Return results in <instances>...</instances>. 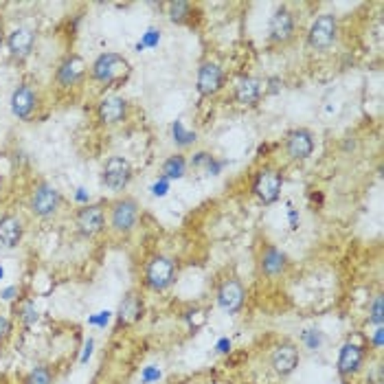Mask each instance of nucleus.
<instances>
[{"instance_id": "obj_7", "label": "nucleus", "mask_w": 384, "mask_h": 384, "mask_svg": "<svg viewBox=\"0 0 384 384\" xmlns=\"http://www.w3.org/2000/svg\"><path fill=\"white\" fill-rule=\"evenodd\" d=\"M296 36V15L290 7H277L268 22V40L277 46H286Z\"/></svg>"}, {"instance_id": "obj_38", "label": "nucleus", "mask_w": 384, "mask_h": 384, "mask_svg": "<svg viewBox=\"0 0 384 384\" xmlns=\"http://www.w3.org/2000/svg\"><path fill=\"white\" fill-rule=\"evenodd\" d=\"M108 321H110V312H99V317H93L91 319V323H95V325H108Z\"/></svg>"}, {"instance_id": "obj_5", "label": "nucleus", "mask_w": 384, "mask_h": 384, "mask_svg": "<svg viewBox=\"0 0 384 384\" xmlns=\"http://www.w3.org/2000/svg\"><path fill=\"white\" fill-rule=\"evenodd\" d=\"M176 261L167 255H154L145 264V286L154 292H163L167 290L173 282H176Z\"/></svg>"}, {"instance_id": "obj_36", "label": "nucleus", "mask_w": 384, "mask_h": 384, "mask_svg": "<svg viewBox=\"0 0 384 384\" xmlns=\"http://www.w3.org/2000/svg\"><path fill=\"white\" fill-rule=\"evenodd\" d=\"M11 334V321L0 314V343H5Z\"/></svg>"}, {"instance_id": "obj_6", "label": "nucleus", "mask_w": 384, "mask_h": 384, "mask_svg": "<svg viewBox=\"0 0 384 384\" xmlns=\"http://www.w3.org/2000/svg\"><path fill=\"white\" fill-rule=\"evenodd\" d=\"M62 206V194L60 191L46 183V180H40L36 187H33L31 196H29V211L36 216V218H53Z\"/></svg>"}, {"instance_id": "obj_40", "label": "nucleus", "mask_w": 384, "mask_h": 384, "mask_svg": "<svg viewBox=\"0 0 384 384\" xmlns=\"http://www.w3.org/2000/svg\"><path fill=\"white\" fill-rule=\"evenodd\" d=\"M15 294H18V288H15V286H11V288L3 290V294H0V296H3V299H5V301H11V299H13V296H15Z\"/></svg>"}, {"instance_id": "obj_39", "label": "nucleus", "mask_w": 384, "mask_h": 384, "mask_svg": "<svg viewBox=\"0 0 384 384\" xmlns=\"http://www.w3.org/2000/svg\"><path fill=\"white\" fill-rule=\"evenodd\" d=\"M218 352H220V354L231 352V340H229V338H222V340L218 343Z\"/></svg>"}, {"instance_id": "obj_34", "label": "nucleus", "mask_w": 384, "mask_h": 384, "mask_svg": "<svg viewBox=\"0 0 384 384\" xmlns=\"http://www.w3.org/2000/svg\"><path fill=\"white\" fill-rule=\"evenodd\" d=\"M366 384H384V369H382V362H378L373 369L366 376Z\"/></svg>"}, {"instance_id": "obj_3", "label": "nucleus", "mask_w": 384, "mask_h": 384, "mask_svg": "<svg viewBox=\"0 0 384 384\" xmlns=\"http://www.w3.org/2000/svg\"><path fill=\"white\" fill-rule=\"evenodd\" d=\"M138 216H141V206L138 202L130 196L117 198L110 204L108 211V226L117 233V235H130L136 224H138Z\"/></svg>"}, {"instance_id": "obj_1", "label": "nucleus", "mask_w": 384, "mask_h": 384, "mask_svg": "<svg viewBox=\"0 0 384 384\" xmlns=\"http://www.w3.org/2000/svg\"><path fill=\"white\" fill-rule=\"evenodd\" d=\"M130 75V62L121 53H101L91 64V79L101 86H112Z\"/></svg>"}, {"instance_id": "obj_43", "label": "nucleus", "mask_w": 384, "mask_h": 384, "mask_svg": "<svg viewBox=\"0 0 384 384\" xmlns=\"http://www.w3.org/2000/svg\"><path fill=\"white\" fill-rule=\"evenodd\" d=\"M5 40H7V38H5V33H3V31H0V48H3V46H5Z\"/></svg>"}, {"instance_id": "obj_41", "label": "nucleus", "mask_w": 384, "mask_h": 384, "mask_svg": "<svg viewBox=\"0 0 384 384\" xmlns=\"http://www.w3.org/2000/svg\"><path fill=\"white\" fill-rule=\"evenodd\" d=\"M91 354H93V340H88L86 343V349H84V356H81V362H86L91 358Z\"/></svg>"}, {"instance_id": "obj_25", "label": "nucleus", "mask_w": 384, "mask_h": 384, "mask_svg": "<svg viewBox=\"0 0 384 384\" xmlns=\"http://www.w3.org/2000/svg\"><path fill=\"white\" fill-rule=\"evenodd\" d=\"M171 136H173V143H176L180 150L191 147V145L196 143V138H198L196 132H191V130L185 128L183 121H173V124H171Z\"/></svg>"}, {"instance_id": "obj_20", "label": "nucleus", "mask_w": 384, "mask_h": 384, "mask_svg": "<svg viewBox=\"0 0 384 384\" xmlns=\"http://www.w3.org/2000/svg\"><path fill=\"white\" fill-rule=\"evenodd\" d=\"M364 362V347L358 345V343H345L340 347V352H338V373L343 378H349V376H356L360 371V366Z\"/></svg>"}, {"instance_id": "obj_44", "label": "nucleus", "mask_w": 384, "mask_h": 384, "mask_svg": "<svg viewBox=\"0 0 384 384\" xmlns=\"http://www.w3.org/2000/svg\"><path fill=\"white\" fill-rule=\"evenodd\" d=\"M0 279H3V268H0Z\"/></svg>"}, {"instance_id": "obj_11", "label": "nucleus", "mask_w": 384, "mask_h": 384, "mask_svg": "<svg viewBox=\"0 0 384 384\" xmlns=\"http://www.w3.org/2000/svg\"><path fill=\"white\" fill-rule=\"evenodd\" d=\"M314 134L307 128H294L284 138V152L292 163H303L314 154Z\"/></svg>"}, {"instance_id": "obj_15", "label": "nucleus", "mask_w": 384, "mask_h": 384, "mask_svg": "<svg viewBox=\"0 0 384 384\" xmlns=\"http://www.w3.org/2000/svg\"><path fill=\"white\" fill-rule=\"evenodd\" d=\"M261 97H264V81L244 75L235 81L233 86V101L237 103L239 108H255L259 106Z\"/></svg>"}, {"instance_id": "obj_23", "label": "nucleus", "mask_w": 384, "mask_h": 384, "mask_svg": "<svg viewBox=\"0 0 384 384\" xmlns=\"http://www.w3.org/2000/svg\"><path fill=\"white\" fill-rule=\"evenodd\" d=\"M187 167H189V161L185 159V156L183 154H173V156H169V159L163 163L161 176L167 178L169 183L171 180H180V178H185Z\"/></svg>"}, {"instance_id": "obj_14", "label": "nucleus", "mask_w": 384, "mask_h": 384, "mask_svg": "<svg viewBox=\"0 0 384 384\" xmlns=\"http://www.w3.org/2000/svg\"><path fill=\"white\" fill-rule=\"evenodd\" d=\"M270 366L272 371L282 378L292 376L296 366H299V347L290 340L279 343L270 354Z\"/></svg>"}, {"instance_id": "obj_12", "label": "nucleus", "mask_w": 384, "mask_h": 384, "mask_svg": "<svg viewBox=\"0 0 384 384\" xmlns=\"http://www.w3.org/2000/svg\"><path fill=\"white\" fill-rule=\"evenodd\" d=\"M97 121L101 126L106 128H112V126H119L124 124L130 114V103L126 97H119V95H106L101 97L99 103H97Z\"/></svg>"}, {"instance_id": "obj_16", "label": "nucleus", "mask_w": 384, "mask_h": 384, "mask_svg": "<svg viewBox=\"0 0 384 384\" xmlns=\"http://www.w3.org/2000/svg\"><path fill=\"white\" fill-rule=\"evenodd\" d=\"M11 112L15 119L20 121H29L33 117V112L38 110V103H40V95L38 91L33 88L29 84H22L18 86L13 93H11Z\"/></svg>"}, {"instance_id": "obj_19", "label": "nucleus", "mask_w": 384, "mask_h": 384, "mask_svg": "<svg viewBox=\"0 0 384 384\" xmlns=\"http://www.w3.org/2000/svg\"><path fill=\"white\" fill-rule=\"evenodd\" d=\"M86 71L88 68H86V62L79 55H66L55 71V81L62 88H73L75 84L86 77Z\"/></svg>"}, {"instance_id": "obj_33", "label": "nucleus", "mask_w": 384, "mask_h": 384, "mask_svg": "<svg viewBox=\"0 0 384 384\" xmlns=\"http://www.w3.org/2000/svg\"><path fill=\"white\" fill-rule=\"evenodd\" d=\"M161 369H159V366H145V369H143V373H141V382L143 384H152V382H156V380H161Z\"/></svg>"}, {"instance_id": "obj_35", "label": "nucleus", "mask_w": 384, "mask_h": 384, "mask_svg": "<svg viewBox=\"0 0 384 384\" xmlns=\"http://www.w3.org/2000/svg\"><path fill=\"white\" fill-rule=\"evenodd\" d=\"M167 191H169V180H167V178H163V176L152 185V194H154L156 198L167 196Z\"/></svg>"}, {"instance_id": "obj_24", "label": "nucleus", "mask_w": 384, "mask_h": 384, "mask_svg": "<svg viewBox=\"0 0 384 384\" xmlns=\"http://www.w3.org/2000/svg\"><path fill=\"white\" fill-rule=\"evenodd\" d=\"M167 15H169V22L173 25H187L194 15V5L185 3V0H176V3H169L167 5Z\"/></svg>"}, {"instance_id": "obj_13", "label": "nucleus", "mask_w": 384, "mask_h": 384, "mask_svg": "<svg viewBox=\"0 0 384 384\" xmlns=\"http://www.w3.org/2000/svg\"><path fill=\"white\" fill-rule=\"evenodd\" d=\"M216 301L226 314H237L246 301V288L239 279H224L216 292Z\"/></svg>"}, {"instance_id": "obj_37", "label": "nucleus", "mask_w": 384, "mask_h": 384, "mask_svg": "<svg viewBox=\"0 0 384 384\" xmlns=\"http://www.w3.org/2000/svg\"><path fill=\"white\" fill-rule=\"evenodd\" d=\"M382 336H384V327H376L373 336H371V343H373L376 349H382Z\"/></svg>"}, {"instance_id": "obj_10", "label": "nucleus", "mask_w": 384, "mask_h": 384, "mask_svg": "<svg viewBox=\"0 0 384 384\" xmlns=\"http://www.w3.org/2000/svg\"><path fill=\"white\" fill-rule=\"evenodd\" d=\"M224 84H226V73L218 62L206 60L200 64L196 75V91L200 97H216L218 93H222Z\"/></svg>"}, {"instance_id": "obj_2", "label": "nucleus", "mask_w": 384, "mask_h": 384, "mask_svg": "<svg viewBox=\"0 0 384 384\" xmlns=\"http://www.w3.org/2000/svg\"><path fill=\"white\" fill-rule=\"evenodd\" d=\"M282 189H284V173L277 167L266 165L255 171L251 191L261 204H266V206L274 204L279 198H282Z\"/></svg>"}, {"instance_id": "obj_21", "label": "nucleus", "mask_w": 384, "mask_h": 384, "mask_svg": "<svg viewBox=\"0 0 384 384\" xmlns=\"http://www.w3.org/2000/svg\"><path fill=\"white\" fill-rule=\"evenodd\" d=\"M25 235V224L18 216L7 213L0 218V246L15 249L22 241Z\"/></svg>"}, {"instance_id": "obj_27", "label": "nucleus", "mask_w": 384, "mask_h": 384, "mask_svg": "<svg viewBox=\"0 0 384 384\" xmlns=\"http://www.w3.org/2000/svg\"><path fill=\"white\" fill-rule=\"evenodd\" d=\"M25 384H53V373H51L48 366H36L29 376L25 378Z\"/></svg>"}, {"instance_id": "obj_29", "label": "nucleus", "mask_w": 384, "mask_h": 384, "mask_svg": "<svg viewBox=\"0 0 384 384\" xmlns=\"http://www.w3.org/2000/svg\"><path fill=\"white\" fill-rule=\"evenodd\" d=\"M213 163H216V156H213V154H208V152H198V154H194V159L189 161L191 167H196V169H206V171H208V167H211Z\"/></svg>"}, {"instance_id": "obj_32", "label": "nucleus", "mask_w": 384, "mask_h": 384, "mask_svg": "<svg viewBox=\"0 0 384 384\" xmlns=\"http://www.w3.org/2000/svg\"><path fill=\"white\" fill-rule=\"evenodd\" d=\"M284 88V79L282 77H268L264 81V95H277Z\"/></svg>"}, {"instance_id": "obj_17", "label": "nucleus", "mask_w": 384, "mask_h": 384, "mask_svg": "<svg viewBox=\"0 0 384 384\" xmlns=\"http://www.w3.org/2000/svg\"><path fill=\"white\" fill-rule=\"evenodd\" d=\"M288 268H290V259L282 249L272 246V244H266V246L261 249V253H259V270L264 272L266 277L277 279V277L286 274Z\"/></svg>"}, {"instance_id": "obj_26", "label": "nucleus", "mask_w": 384, "mask_h": 384, "mask_svg": "<svg viewBox=\"0 0 384 384\" xmlns=\"http://www.w3.org/2000/svg\"><path fill=\"white\" fill-rule=\"evenodd\" d=\"M18 319L22 321L25 327H31V325H36V323H38L40 314H38L36 305H33L31 301H22V303L18 305Z\"/></svg>"}, {"instance_id": "obj_28", "label": "nucleus", "mask_w": 384, "mask_h": 384, "mask_svg": "<svg viewBox=\"0 0 384 384\" xmlns=\"http://www.w3.org/2000/svg\"><path fill=\"white\" fill-rule=\"evenodd\" d=\"M369 323L376 327H382L384 323V314H382V294H376L371 303H369Z\"/></svg>"}, {"instance_id": "obj_30", "label": "nucleus", "mask_w": 384, "mask_h": 384, "mask_svg": "<svg viewBox=\"0 0 384 384\" xmlns=\"http://www.w3.org/2000/svg\"><path fill=\"white\" fill-rule=\"evenodd\" d=\"M301 338H303V345L307 349H319L323 345V334L319 329H305Z\"/></svg>"}, {"instance_id": "obj_4", "label": "nucleus", "mask_w": 384, "mask_h": 384, "mask_svg": "<svg viewBox=\"0 0 384 384\" xmlns=\"http://www.w3.org/2000/svg\"><path fill=\"white\" fill-rule=\"evenodd\" d=\"M336 40H338V18L334 13L317 15L305 33V44L312 51H327L336 44Z\"/></svg>"}, {"instance_id": "obj_31", "label": "nucleus", "mask_w": 384, "mask_h": 384, "mask_svg": "<svg viewBox=\"0 0 384 384\" xmlns=\"http://www.w3.org/2000/svg\"><path fill=\"white\" fill-rule=\"evenodd\" d=\"M161 42V31H156V29H150L145 36H143V40L138 42V48H145V46H150V48H154L156 44Z\"/></svg>"}, {"instance_id": "obj_42", "label": "nucleus", "mask_w": 384, "mask_h": 384, "mask_svg": "<svg viewBox=\"0 0 384 384\" xmlns=\"http://www.w3.org/2000/svg\"><path fill=\"white\" fill-rule=\"evenodd\" d=\"M75 198H77L79 202H86V200H88V196H86V189H77ZM86 204H88V202H86Z\"/></svg>"}, {"instance_id": "obj_22", "label": "nucleus", "mask_w": 384, "mask_h": 384, "mask_svg": "<svg viewBox=\"0 0 384 384\" xmlns=\"http://www.w3.org/2000/svg\"><path fill=\"white\" fill-rule=\"evenodd\" d=\"M143 317V299L134 290H130L119 303V323L121 325H134Z\"/></svg>"}, {"instance_id": "obj_18", "label": "nucleus", "mask_w": 384, "mask_h": 384, "mask_svg": "<svg viewBox=\"0 0 384 384\" xmlns=\"http://www.w3.org/2000/svg\"><path fill=\"white\" fill-rule=\"evenodd\" d=\"M5 44L13 60H27L33 53V46H36V33L27 27H15L7 36Z\"/></svg>"}, {"instance_id": "obj_8", "label": "nucleus", "mask_w": 384, "mask_h": 384, "mask_svg": "<svg viewBox=\"0 0 384 384\" xmlns=\"http://www.w3.org/2000/svg\"><path fill=\"white\" fill-rule=\"evenodd\" d=\"M75 229L86 239L103 233V229H106V206L97 202V204H84L81 208H77Z\"/></svg>"}, {"instance_id": "obj_9", "label": "nucleus", "mask_w": 384, "mask_h": 384, "mask_svg": "<svg viewBox=\"0 0 384 384\" xmlns=\"http://www.w3.org/2000/svg\"><path fill=\"white\" fill-rule=\"evenodd\" d=\"M132 176H134V169L126 156H110L106 165H103L101 183L112 191H124L132 183Z\"/></svg>"}]
</instances>
